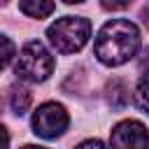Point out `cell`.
<instances>
[{
	"instance_id": "6da1fadb",
	"label": "cell",
	"mask_w": 149,
	"mask_h": 149,
	"mask_svg": "<svg viewBox=\"0 0 149 149\" xmlns=\"http://www.w3.org/2000/svg\"><path fill=\"white\" fill-rule=\"evenodd\" d=\"M140 49V30L128 19H112L107 21L93 42L95 58L107 68H119L128 63Z\"/></svg>"
},
{
	"instance_id": "7a4b0ae2",
	"label": "cell",
	"mask_w": 149,
	"mask_h": 149,
	"mask_svg": "<svg viewBox=\"0 0 149 149\" xmlns=\"http://www.w3.org/2000/svg\"><path fill=\"white\" fill-rule=\"evenodd\" d=\"M47 37L58 54H77L91 37V21L86 16H63L47 28Z\"/></svg>"
},
{
	"instance_id": "3957f363",
	"label": "cell",
	"mask_w": 149,
	"mask_h": 149,
	"mask_svg": "<svg viewBox=\"0 0 149 149\" xmlns=\"http://www.w3.org/2000/svg\"><path fill=\"white\" fill-rule=\"evenodd\" d=\"M54 65H56V61H54L51 51H49L42 42L33 40V42H26V44L21 47V51H19V56H16L14 72H16V77L23 79V81L40 84V81H47V79L51 77Z\"/></svg>"
},
{
	"instance_id": "277c9868",
	"label": "cell",
	"mask_w": 149,
	"mask_h": 149,
	"mask_svg": "<svg viewBox=\"0 0 149 149\" xmlns=\"http://www.w3.org/2000/svg\"><path fill=\"white\" fill-rule=\"evenodd\" d=\"M70 126V114L61 102H42L35 114H33V133L44 137V140H54L58 135H63Z\"/></svg>"
},
{
	"instance_id": "5b68a950",
	"label": "cell",
	"mask_w": 149,
	"mask_h": 149,
	"mask_svg": "<svg viewBox=\"0 0 149 149\" xmlns=\"http://www.w3.org/2000/svg\"><path fill=\"white\" fill-rule=\"evenodd\" d=\"M112 149H149V130L137 119L119 121L109 133Z\"/></svg>"
},
{
	"instance_id": "8992f818",
	"label": "cell",
	"mask_w": 149,
	"mask_h": 149,
	"mask_svg": "<svg viewBox=\"0 0 149 149\" xmlns=\"http://www.w3.org/2000/svg\"><path fill=\"white\" fill-rule=\"evenodd\" d=\"M105 93H107V102H109L114 109L126 107V105H128V100H130V95H128L130 91H128V86H126L121 79H112V81H107Z\"/></svg>"
},
{
	"instance_id": "52a82bcc",
	"label": "cell",
	"mask_w": 149,
	"mask_h": 149,
	"mask_svg": "<svg viewBox=\"0 0 149 149\" xmlns=\"http://www.w3.org/2000/svg\"><path fill=\"white\" fill-rule=\"evenodd\" d=\"M19 9L30 19H47L56 9V5L47 2V0H23V2H19Z\"/></svg>"
},
{
	"instance_id": "ba28073f",
	"label": "cell",
	"mask_w": 149,
	"mask_h": 149,
	"mask_svg": "<svg viewBox=\"0 0 149 149\" xmlns=\"http://www.w3.org/2000/svg\"><path fill=\"white\" fill-rule=\"evenodd\" d=\"M30 102H33V95H30V91L26 88V86H14L12 91H9V109L14 112V114H26L28 112V107H30Z\"/></svg>"
},
{
	"instance_id": "9c48e42d",
	"label": "cell",
	"mask_w": 149,
	"mask_h": 149,
	"mask_svg": "<svg viewBox=\"0 0 149 149\" xmlns=\"http://www.w3.org/2000/svg\"><path fill=\"white\" fill-rule=\"evenodd\" d=\"M135 105L149 114V70H144L135 84Z\"/></svg>"
},
{
	"instance_id": "30bf717a",
	"label": "cell",
	"mask_w": 149,
	"mask_h": 149,
	"mask_svg": "<svg viewBox=\"0 0 149 149\" xmlns=\"http://www.w3.org/2000/svg\"><path fill=\"white\" fill-rule=\"evenodd\" d=\"M0 40H2V47H5V54H2V68H7V65L12 63V58H14V44L9 42L7 35H2Z\"/></svg>"
},
{
	"instance_id": "8fae6325",
	"label": "cell",
	"mask_w": 149,
	"mask_h": 149,
	"mask_svg": "<svg viewBox=\"0 0 149 149\" xmlns=\"http://www.w3.org/2000/svg\"><path fill=\"white\" fill-rule=\"evenodd\" d=\"M74 149H107V147H105V142H100V140H84V142H79Z\"/></svg>"
},
{
	"instance_id": "7c38bea8",
	"label": "cell",
	"mask_w": 149,
	"mask_h": 149,
	"mask_svg": "<svg viewBox=\"0 0 149 149\" xmlns=\"http://www.w3.org/2000/svg\"><path fill=\"white\" fill-rule=\"evenodd\" d=\"M102 7L105 9H126L128 2H102Z\"/></svg>"
},
{
	"instance_id": "4fadbf2b",
	"label": "cell",
	"mask_w": 149,
	"mask_h": 149,
	"mask_svg": "<svg viewBox=\"0 0 149 149\" xmlns=\"http://www.w3.org/2000/svg\"><path fill=\"white\" fill-rule=\"evenodd\" d=\"M144 56H147V58H142V68H147V65H149V49L144 51Z\"/></svg>"
},
{
	"instance_id": "5bb4252c",
	"label": "cell",
	"mask_w": 149,
	"mask_h": 149,
	"mask_svg": "<svg viewBox=\"0 0 149 149\" xmlns=\"http://www.w3.org/2000/svg\"><path fill=\"white\" fill-rule=\"evenodd\" d=\"M21 149H47V147H37V144H26V147H21Z\"/></svg>"
}]
</instances>
